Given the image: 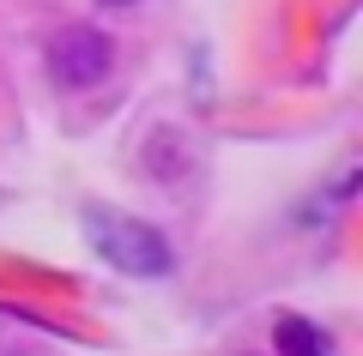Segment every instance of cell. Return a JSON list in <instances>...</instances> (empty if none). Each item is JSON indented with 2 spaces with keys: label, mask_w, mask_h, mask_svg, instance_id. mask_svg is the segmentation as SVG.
Wrapping results in <instances>:
<instances>
[{
  "label": "cell",
  "mask_w": 363,
  "mask_h": 356,
  "mask_svg": "<svg viewBox=\"0 0 363 356\" xmlns=\"http://www.w3.org/2000/svg\"><path fill=\"white\" fill-rule=\"evenodd\" d=\"M91 242H97V254L109 260V266L133 272V278H164L169 266H176V254H169V242L157 236L152 224H140V217H91Z\"/></svg>",
  "instance_id": "1"
},
{
  "label": "cell",
  "mask_w": 363,
  "mask_h": 356,
  "mask_svg": "<svg viewBox=\"0 0 363 356\" xmlns=\"http://www.w3.org/2000/svg\"><path fill=\"white\" fill-rule=\"evenodd\" d=\"M116 73V42L97 25H61L49 37V79L61 91H91Z\"/></svg>",
  "instance_id": "2"
},
{
  "label": "cell",
  "mask_w": 363,
  "mask_h": 356,
  "mask_svg": "<svg viewBox=\"0 0 363 356\" xmlns=\"http://www.w3.org/2000/svg\"><path fill=\"white\" fill-rule=\"evenodd\" d=\"M272 350H279V356H327L333 344H327V332L315 326V320L285 314L279 326H272Z\"/></svg>",
  "instance_id": "3"
},
{
  "label": "cell",
  "mask_w": 363,
  "mask_h": 356,
  "mask_svg": "<svg viewBox=\"0 0 363 356\" xmlns=\"http://www.w3.org/2000/svg\"><path fill=\"white\" fill-rule=\"evenodd\" d=\"M97 6H109V13H128V6H140V0H97Z\"/></svg>",
  "instance_id": "4"
},
{
  "label": "cell",
  "mask_w": 363,
  "mask_h": 356,
  "mask_svg": "<svg viewBox=\"0 0 363 356\" xmlns=\"http://www.w3.org/2000/svg\"><path fill=\"white\" fill-rule=\"evenodd\" d=\"M6 356H25V350H6Z\"/></svg>",
  "instance_id": "5"
}]
</instances>
